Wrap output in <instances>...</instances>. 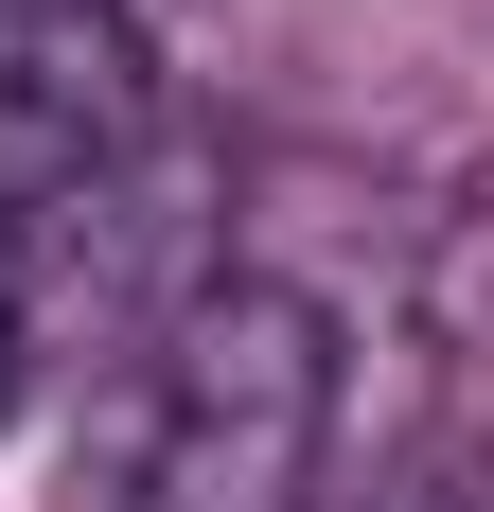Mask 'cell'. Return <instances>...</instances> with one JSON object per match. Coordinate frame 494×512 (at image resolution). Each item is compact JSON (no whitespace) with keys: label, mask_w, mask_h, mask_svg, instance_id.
<instances>
[{"label":"cell","mask_w":494,"mask_h":512,"mask_svg":"<svg viewBox=\"0 0 494 512\" xmlns=\"http://www.w3.org/2000/svg\"><path fill=\"white\" fill-rule=\"evenodd\" d=\"M142 124H159V89H142V18L124 0H0V212L71 195Z\"/></svg>","instance_id":"3"},{"label":"cell","mask_w":494,"mask_h":512,"mask_svg":"<svg viewBox=\"0 0 494 512\" xmlns=\"http://www.w3.org/2000/svg\"><path fill=\"white\" fill-rule=\"evenodd\" d=\"M336 442V318L300 283H212L106 371L71 512H300Z\"/></svg>","instance_id":"1"},{"label":"cell","mask_w":494,"mask_h":512,"mask_svg":"<svg viewBox=\"0 0 494 512\" xmlns=\"http://www.w3.org/2000/svg\"><path fill=\"white\" fill-rule=\"evenodd\" d=\"M406 512H459V477H424V495H406Z\"/></svg>","instance_id":"5"},{"label":"cell","mask_w":494,"mask_h":512,"mask_svg":"<svg viewBox=\"0 0 494 512\" xmlns=\"http://www.w3.org/2000/svg\"><path fill=\"white\" fill-rule=\"evenodd\" d=\"M18 283H36V301H71V318L159 336L177 301H212V283H230V265H212V159L142 124L124 159H89L71 195L18 212ZM36 301H18V318H36Z\"/></svg>","instance_id":"2"},{"label":"cell","mask_w":494,"mask_h":512,"mask_svg":"<svg viewBox=\"0 0 494 512\" xmlns=\"http://www.w3.org/2000/svg\"><path fill=\"white\" fill-rule=\"evenodd\" d=\"M18 371H36V318H18V283H0V424H18Z\"/></svg>","instance_id":"4"}]
</instances>
